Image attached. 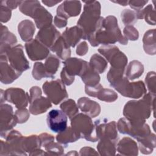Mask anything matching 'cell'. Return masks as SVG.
Wrapping results in <instances>:
<instances>
[{
  "label": "cell",
  "instance_id": "6da1fadb",
  "mask_svg": "<svg viewBox=\"0 0 156 156\" xmlns=\"http://www.w3.org/2000/svg\"><path fill=\"white\" fill-rule=\"evenodd\" d=\"M83 11L80 15L77 25L83 32V40H88L93 46L94 37L102 26L104 18L101 16V4L97 1H84Z\"/></svg>",
  "mask_w": 156,
  "mask_h": 156
},
{
  "label": "cell",
  "instance_id": "7a4b0ae2",
  "mask_svg": "<svg viewBox=\"0 0 156 156\" xmlns=\"http://www.w3.org/2000/svg\"><path fill=\"white\" fill-rule=\"evenodd\" d=\"M155 95L150 93H146L140 100L128 101L123 108L125 118L133 122H144L151 112H155Z\"/></svg>",
  "mask_w": 156,
  "mask_h": 156
},
{
  "label": "cell",
  "instance_id": "3957f363",
  "mask_svg": "<svg viewBox=\"0 0 156 156\" xmlns=\"http://www.w3.org/2000/svg\"><path fill=\"white\" fill-rule=\"evenodd\" d=\"M126 45L128 40L122 35L121 31L118 25V20L115 16L109 15L104 18L103 23L100 28L96 32L94 37L93 47L99 44L108 45L116 42Z\"/></svg>",
  "mask_w": 156,
  "mask_h": 156
},
{
  "label": "cell",
  "instance_id": "277c9868",
  "mask_svg": "<svg viewBox=\"0 0 156 156\" xmlns=\"http://www.w3.org/2000/svg\"><path fill=\"white\" fill-rule=\"evenodd\" d=\"M122 96L129 98L138 99L147 93L146 87L142 80L130 82L125 75L110 83Z\"/></svg>",
  "mask_w": 156,
  "mask_h": 156
},
{
  "label": "cell",
  "instance_id": "5b68a950",
  "mask_svg": "<svg viewBox=\"0 0 156 156\" xmlns=\"http://www.w3.org/2000/svg\"><path fill=\"white\" fill-rule=\"evenodd\" d=\"M71 127L80 134L81 138L91 142L99 140L96 135L95 126L93 123L91 118L85 113H77L71 118Z\"/></svg>",
  "mask_w": 156,
  "mask_h": 156
},
{
  "label": "cell",
  "instance_id": "8992f818",
  "mask_svg": "<svg viewBox=\"0 0 156 156\" xmlns=\"http://www.w3.org/2000/svg\"><path fill=\"white\" fill-rule=\"evenodd\" d=\"M23 137L16 130L8 132L4 138L5 141H0V155H27L22 147Z\"/></svg>",
  "mask_w": 156,
  "mask_h": 156
},
{
  "label": "cell",
  "instance_id": "52a82bcc",
  "mask_svg": "<svg viewBox=\"0 0 156 156\" xmlns=\"http://www.w3.org/2000/svg\"><path fill=\"white\" fill-rule=\"evenodd\" d=\"M118 130L122 134H127L137 141L144 138L151 133L149 126L144 122H133L125 118H120L117 123Z\"/></svg>",
  "mask_w": 156,
  "mask_h": 156
},
{
  "label": "cell",
  "instance_id": "ba28073f",
  "mask_svg": "<svg viewBox=\"0 0 156 156\" xmlns=\"http://www.w3.org/2000/svg\"><path fill=\"white\" fill-rule=\"evenodd\" d=\"M8 63L17 71L23 73L30 68L29 61L25 57L23 51V46L20 44H16L3 53Z\"/></svg>",
  "mask_w": 156,
  "mask_h": 156
},
{
  "label": "cell",
  "instance_id": "9c48e42d",
  "mask_svg": "<svg viewBox=\"0 0 156 156\" xmlns=\"http://www.w3.org/2000/svg\"><path fill=\"white\" fill-rule=\"evenodd\" d=\"M98 52L110 63L111 67L116 69H125L127 64V56L115 45H102Z\"/></svg>",
  "mask_w": 156,
  "mask_h": 156
},
{
  "label": "cell",
  "instance_id": "30bf717a",
  "mask_svg": "<svg viewBox=\"0 0 156 156\" xmlns=\"http://www.w3.org/2000/svg\"><path fill=\"white\" fill-rule=\"evenodd\" d=\"M42 88L44 93L54 105H58L68 98L65 84L60 79L46 81Z\"/></svg>",
  "mask_w": 156,
  "mask_h": 156
},
{
  "label": "cell",
  "instance_id": "8fae6325",
  "mask_svg": "<svg viewBox=\"0 0 156 156\" xmlns=\"http://www.w3.org/2000/svg\"><path fill=\"white\" fill-rule=\"evenodd\" d=\"M96 136L99 140L108 139L118 141L117 124L115 121L108 122L107 119H99L94 121Z\"/></svg>",
  "mask_w": 156,
  "mask_h": 156
},
{
  "label": "cell",
  "instance_id": "7c38bea8",
  "mask_svg": "<svg viewBox=\"0 0 156 156\" xmlns=\"http://www.w3.org/2000/svg\"><path fill=\"white\" fill-rule=\"evenodd\" d=\"M17 121L12 105L7 104L0 105V135L5 138L6 135L15 127Z\"/></svg>",
  "mask_w": 156,
  "mask_h": 156
},
{
  "label": "cell",
  "instance_id": "4fadbf2b",
  "mask_svg": "<svg viewBox=\"0 0 156 156\" xmlns=\"http://www.w3.org/2000/svg\"><path fill=\"white\" fill-rule=\"evenodd\" d=\"M5 101L12 103L18 108H23L29 102V94L20 88H9L4 91Z\"/></svg>",
  "mask_w": 156,
  "mask_h": 156
},
{
  "label": "cell",
  "instance_id": "5bb4252c",
  "mask_svg": "<svg viewBox=\"0 0 156 156\" xmlns=\"http://www.w3.org/2000/svg\"><path fill=\"white\" fill-rule=\"evenodd\" d=\"M46 121L49 129L55 133H60L67 128V116L60 110L52 109L49 111Z\"/></svg>",
  "mask_w": 156,
  "mask_h": 156
},
{
  "label": "cell",
  "instance_id": "9a60e30c",
  "mask_svg": "<svg viewBox=\"0 0 156 156\" xmlns=\"http://www.w3.org/2000/svg\"><path fill=\"white\" fill-rule=\"evenodd\" d=\"M25 49L29 58L32 61L45 59L50 54L49 48L35 38L26 42Z\"/></svg>",
  "mask_w": 156,
  "mask_h": 156
},
{
  "label": "cell",
  "instance_id": "2e32d148",
  "mask_svg": "<svg viewBox=\"0 0 156 156\" xmlns=\"http://www.w3.org/2000/svg\"><path fill=\"white\" fill-rule=\"evenodd\" d=\"M85 91L88 96L107 102H112L118 99V94L115 91L110 88H105L100 83L93 87L85 85Z\"/></svg>",
  "mask_w": 156,
  "mask_h": 156
},
{
  "label": "cell",
  "instance_id": "e0dca14e",
  "mask_svg": "<svg viewBox=\"0 0 156 156\" xmlns=\"http://www.w3.org/2000/svg\"><path fill=\"white\" fill-rule=\"evenodd\" d=\"M63 69L70 76L81 77L89 67V63L77 57H69L63 62Z\"/></svg>",
  "mask_w": 156,
  "mask_h": 156
},
{
  "label": "cell",
  "instance_id": "ac0fdd59",
  "mask_svg": "<svg viewBox=\"0 0 156 156\" xmlns=\"http://www.w3.org/2000/svg\"><path fill=\"white\" fill-rule=\"evenodd\" d=\"M7 62L3 54H0V80L4 84H9L17 79L21 75Z\"/></svg>",
  "mask_w": 156,
  "mask_h": 156
},
{
  "label": "cell",
  "instance_id": "d6986e66",
  "mask_svg": "<svg viewBox=\"0 0 156 156\" xmlns=\"http://www.w3.org/2000/svg\"><path fill=\"white\" fill-rule=\"evenodd\" d=\"M60 36V32L52 24L40 29L35 37V39L50 49Z\"/></svg>",
  "mask_w": 156,
  "mask_h": 156
},
{
  "label": "cell",
  "instance_id": "ffe728a7",
  "mask_svg": "<svg viewBox=\"0 0 156 156\" xmlns=\"http://www.w3.org/2000/svg\"><path fill=\"white\" fill-rule=\"evenodd\" d=\"M34 21L37 27L39 29L52 25L53 17L43 6L39 2L34 8L30 16Z\"/></svg>",
  "mask_w": 156,
  "mask_h": 156
},
{
  "label": "cell",
  "instance_id": "44dd1931",
  "mask_svg": "<svg viewBox=\"0 0 156 156\" xmlns=\"http://www.w3.org/2000/svg\"><path fill=\"white\" fill-rule=\"evenodd\" d=\"M82 4L79 1H64L57 8V15L68 19L79 15Z\"/></svg>",
  "mask_w": 156,
  "mask_h": 156
},
{
  "label": "cell",
  "instance_id": "7402d4cb",
  "mask_svg": "<svg viewBox=\"0 0 156 156\" xmlns=\"http://www.w3.org/2000/svg\"><path fill=\"white\" fill-rule=\"evenodd\" d=\"M79 108L91 118L98 116L101 113L100 105L94 101L87 97H82L77 101Z\"/></svg>",
  "mask_w": 156,
  "mask_h": 156
},
{
  "label": "cell",
  "instance_id": "603a6c76",
  "mask_svg": "<svg viewBox=\"0 0 156 156\" xmlns=\"http://www.w3.org/2000/svg\"><path fill=\"white\" fill-rule=\"evenodd\" d=\"M116 151L122 155H137L138 146L136 141L129 137H124L116 144Z\"/></svg>",
  "mask_w": 156,
  "mask_h": 156
},
{
  "label": "cell",
  "instance_id": "cb8c5ba5",
  "mask_svg": "<svg viewBox=\"0 0 156 156\" xmlns=\"http://www.w3.org/2000/svg\"><path fill=\"white\" fill-rule=\"evenodd\" d=\"M62 37L68 46L74 48L83 38V32L78 26H75L66 28Z\"/></svg>",
  "mask_w": 156,
  "mask_h": 156
},
{
  "label": "cell",
  "instance_id": "d4e9b609",
  "mask_svg": "<svg viewBox=\"0 0 156 156\" xmlns=\"http://www.w3.org/2000/svg\"><path fill=\"white\" fill-rule=\"evenodd\" d=\"M17 43L16 37L8 30V28L1 24L0 54L15 46Z\"/></svg>",
  "mask_w": 156,
  "mask_h": 156
},
{
  "label": "cell",
  "instance_id": "484cf974",
  "mask_svg": "<svg viewBox=\"0 0 156 156\" xmlns=\"http://www.w3.org/2000/svg\"><path fill=\"white\" fill-rule=\"evenodd\" d=\"M18 32L22 40L28 42L33 39L35 32V24L31 20H23L18 24Z\"/></svg>",
  "mask_w": 156,
  "mask_h": 156
},
{
  "label": "cell",
  "instance_id": "4316f807",
  "mask_svg": "<svg viewBox=\"0 0 156 156\" xmlns=\"http://www.w3.org/2000/svg\"><path fill=\"white\" fill-rule=\"evenodd\" d=\"M51 107V101L48 98L41 96L30 103L29 112L34 115H38L45 113Z\"/></svg>",
  "mask_w": 156,
  "mask_h": 156
},
{
  "label": "cell",
  "instance_id": "83f0119b",
  "mask_svg": "<svg viewBox=\"0 0 156 156\" xmlns=\"http://www.w3.org/2000/svg\"><path fill=\"white\" fill-rule=\"evenodd\" d=\"M55 138L58 143L66 147L69 143L75 142L81 137L80 134L71 127H67L65 130L58 133Z\"/></svg>",
  "mask_w": 156,
  "mask_h": 156
},
{
  "label": "cell",
  "instance_id": "f1b7e54d",
  "mask_svg": "<svg viewBox=\"0 0 156 156\" xmlns=\"http://www.w3.org/2000/svg\"><path fill=\"white\" fill-rule=\"evenodd\" d=\"M144 72V66L142 63L138 60L131 61L126 66L124 75L129 80H133L139 78L142 76Z\"/></svg>",
  "mask_w": 156,
  "mask_h": 156
},
{
  "label": "cell",
  "instance_id": "f546056e",
  "mask_svg": "<svg viewBox=\"0 0 156 156\" xmlns=\"http://www.w3.org/2000/svg\"><path fill=\"white\" fill-rule=\"evenodd\" d=\"M56 55L62 60H66L71 56V49L65 42L62 35L58 38L54 45L50 48Z\"/></svg>",
  "mask_w": 156,
  "mask_h": 156
},
{
  "label": "cell",
  "instance_id": "4dcf8cb0",
  "mask_svg": "<svg viewBox=\"0 0 156 156\" xmlns=\"http://www.w3.org/2000/svg\"><path fill=\"white\" fill-rule=\"evenodd\" d=\"M41 147V143L39 136L36 135H32L23 137L22 147L23 151L27 155H30L37 149H40Z\"/></svg>",
  "mask_w": 156,
  "mask_h": 156
},
{
  "label": "cell",
  "instance_id": "1f68e13d",
  "mask_svg": "<svg viewBox=\"0 0 156 156\" xmlns=\"http://www.w3.org/2000/svg\"><path fill=\"white\" fill-rule=\"evenodd\" d=\"M117 141L108 139L100 140L97 145V150L99 155L107 156L115 155Z\"/></svg>",
  "mask_w": 156,
  "mask_h": 156
},
{
  "label": "cell",
  "instance_id": "d6a6232c",
  "mask_svg": "<svg viewBox=\"0 0 156 156\" xmlns=\"http://www.w3.org/2000/svg\"><path fill=\"white\" fill-rule=\"evenodd\" d=\"M155 32V29H149L145 32L143 38L144 51L149 55H155L156 53Z\"/></svg>",
  "mask_w": 156,
  "mask_h": 156
},
{
  "label": "cell",
  "instance_id": "836d02e7",
  "mask_svg": "<svg viewBox=\"0 0 156 156\" xmlns=\"http://www.w3.org/2000/svg\"><path fill=\"white\" fill-rule=\"evenodd\" d=\"M138 149L143 154H150L156 146L155 135L151 133L149 135L138 141Z\"/></svg>",
  "mask_w": 156,
  "mask_h": 156
},
{
  "label": "cell",
  "instance_id": "e575fe53",
  "mask_svg": "<svg viewBox=\"0 0 156 156\" xmlns=\"http://www.w3.org/2000/svg\"><path fill=\"white\" fill-rule=\"evenodd\" d=\"M137 19H144L149 25H155V11L152 4H149L140 10L135 11Z\"/></svg>",
  "mask_w": 156,
  "mask_h": 156
},
{
  "label": "cell",
  "instance_id": "d590c367",
  "mask_svg": "<svg viewBox=\"0 0 156 156\" xmlns=\"http://www.w3.org/2000/svg\"><path fill=\"white\" fill-rule=\"evenodd\" d=\"M60 60L58 57L52 54H49L46 58L44 63L45 69L48 76V78H54L58 68L60 66Z\"/></svg>",
  "mask_w": 156,
  "mask_h": 156
},
{
  "label": "cell",
  "instance_id": "8d00e7d4",
  "mask_svg": "<svg viewBox=\"0 0 156 156\" xmlns=\"http://www.w3.org/2000/svg\"><path fill=\"white\" fill-rule=\"evenodd\" d=\"M90 66L99 74L103 73L107 67V60L100 54H93L90 60Z\"/></svg>",
  "mask_w": 156,
  "mask_h": 156
},
{
  "label": "cell",
  "instance_id": "74e56055",
  "mask_svg": "<svg viewBox=\"0 0 156 156\" xmlns=\"http://www.w3.org/2000/svg\"><path fill=\"white\" fill-rule=\"evenodd\" d=\"M80 77L85 85L88 87L96 86L99 83L101 79L99 73L93 70L90 65L87 70Z\"/></svg>",
  "mask_w": 156,
  "mask_h": 156
},
{
  "label": "cell",
  "instance_id": "f35d334b",
  "mask_svg": "<svg viewBox=\"0 0 156 156\" xmlns=\"http://www.w3.org/2000/svg\"><path fill=\"white\" fill-rule=\"evenodd\" d=\"M60 107L61 110L71 119L79 112V107L73 99H69L63 102Z\"/></svg>",
  "mask_w": 156,
  "mask_h": 156
},
{
  "label": "cell",
  "instance_id": "ab89813d",
  "mask_svg": "<svg viewBox=\"0 0 156 156\" xmlns=\"http://www.w3.org/2000/svg\"><path fill=\"white\" fill-rule=\"evenodd\" d=\"M45 148L47 155H62L64 154V147L59 143L51 141L46 144Z\"/></svg>",
  "mask_w": 156,
  "mask_h": 156
},
{
  "label": "cell",
  "instance_id": "60d3db41",
  "mask_svg": "<svg viewBox=\"0 0 156 156\" xmlns=\"http://www.w3.org/2000/svg\"><path fill=\"white\" fill-rule=\"evenodd\" d=\"M121 18L125 26H133L138 20L136 12L130 9H124L121 12Z\"/></svg>",
  "mask_w": 156,
  "mask_h": 156
},
{
  "label": "cell",
  "instance_id": "b9f144b4",
  "mask_svg": "<svg viewBox=\"0 0 156 156\" xmlns=\"http://www.w3.org/2000/svg\"><path fill=\"white\" fill-rule=\"evenodd\" d=\"M32 75L33 77L37 80H41L44 77H48L44 64L40 62L34 63L32 71Z\"/></svg>",
  "mask_w": 156,
  "mask_h": 156
},
{
  "label": "cell",
  "instance_id": "7bdbcfd3",
  "mask_svg": "<svg viewBox=\"0 0 156 156\" xmlns=\"http://www.w3.org/2000/svg\"><path fill=\"white\" fill-rule=\"evenodd\" d=\"M39 2L38 1H22L19 6V10L23 14L30 16L34 8Z\"/></svg>",
  "mask_w": 156,
  "mask_h": 156
},
{
  "label": "cell",
  "instance_id": "ee69618b",
  "mask_svg": "<svg viewBox=\"0 0 156 156\" xmlns=\"http://www.w3.org/2000/svg\"><path fill=\"white\" fill-rule=\"evenodd\" d=\"M155 73L154 71L149 72L145 78V83L149 90V93L155 95Z\"/></svg>",
  "mask_w": 156,
  "mask_h": 156
},
{
  "label": "cell",
  "instance_id": "f6af8a7d",
  "mask_svg": "<svg viewBox=\"0 0 156 156\" xmlns=\"http://www.w3.org/2000/svg\"><path fill=\"white\" fill-rule=\"evenodd\" d=\"M123 33L127 40L135 41L139 38L138 31L133 26H126L123 30Z\"/></svg>",
  "mask_w": 156,
  "mask_h": 156
},
{
  "label": "cell",
  "instance_id": "bcb514c9",
  "mask_svg": "<svg viewBox=\"0 0 156 156\" xmlns=\"http://www.w3.org/2000/svg\"><path fill=\"white\" fill-rule=\"evenodd\" d=\"M15 116L18 123L23 124L26 122L30 117V112L26 108H20L15 111Z\"/></svg>",
  "mask_w": 156,
  "mask_h": 156
},
{
  "label": "cell",
  "instance_id": "7dc6e473",
  "mask_svg": "<svg viewBox=\"0 0 156 156\" xmlns=\"http://www.w3.org/2000/svg\"><path fill=\"white\" fill-rule=\"evenodd\" d=\"M12 16V10L5 5L1 3V15L0 20L1 23L8 22Z\"/></svg>",
  "mask_w": 156,
  "mask_h": 156
},
{
  "label": "cell",
  "instance_id": "c3c4849f",
  "mask_svg": "<svg viewBox=\"0 0 156 156\" xmlns=\"http://www.w3.org/2000/svg\"><path fill=\"white\" fill-rule=\"evenodd\" d=\"M42 91L38 86L32 87L29 90V103H31L35 99L41 96Z\"/></svg>",
  "mask_w": 156,
  "mask_h": 156
},
{
  "label": "cell",
  "instance_id": "681fc988",
  "mask_svg": "<svg viewBox=\"0 0 156 156\" xmlns=\"http://www.w3.org/2000/svg\"><path fill=\"white\" fill-rule=\"evenodd\" d=\"M147 2L148 1H129L128 4L134 11H138L141 10Z\"/></svg>",
  "mask_w": 156,
  "mask_h": 156
},
{
  "label": "cell",
  "instance_id": "f907efd6",
  "mask_svg": "<svg viewBox=\"0 0 156 156\" xmlns=\"http://www.w3.org/2000/svg\"><path fill=\"white\" fill-rule=\"evenodd\" d=\"M60 77L62 82L66 85H71L74 82L75 79V77L69 76L63 69H62L60 73Z\"/></svg>",
  "mask_w": 156,
  "mask_h": 156
},
{
  "label": "cell",
  "instance_id": "816d5d0a",
  "mask_svg": "<svg viewBox=\"0 0 156 156\" xmlns=\"http://www.w3.org/2000/svg\"><path fill=\"white\" fill-rule=\"evenodd\" d=\"M88 51V46L87 44V43L83 41L77 45V49H76V54L78 55L83 56L87 54Z\"/></svg>",
  "mask_w": 156,
  "mask_h": 156
},
{
  "label": "cell",
  "instance_id": "f5cc1de1",
  "mask_svg": "<svg viewBox=\"0 0 156 156\" xmlns=\"http://www.w3.org/2000/svg\"><path fill=\"white\" fill-rule=\"evenodd\" d=\"M38 136L40 139L42 147H44L46 144L54 141V136L51 134H48L46 133H41Z\"/></svg>",
  "mask_w": 156,
  "mask_h": 156
},
{
  "label": "cell",
  "instance_id": "db71d44e",
  "mask_svg": "<svg viewBox=\"0 0 156 156\" xmlns=\"http://www.w3.org/2000/svg\"><path fill=\"white\" fill-rule=\"evenodd\" d=\"M54 25L58 28H63L66 26L68 21L66 19L56 15L54 19Z\"/></svg>",
  "mask_w": 156,
  "mask_h": 156
},
{
  "label": "cell",
  "instance_id": "11a10c76",
  "mask_svg": "<svg viewBox=\"0 0 156 156\" xmlns=\"http://www.w3.org/2000/svg\"><path fill=\"white\" fill-rule=\"evenodd\" d=\"M79 155H99V154L93 148L85 146L80 149Z\"/></svg>",
  "mask_w": 156,
  "mask_h": 156
},
{
  "label": "cell",
  "instance_id": "9f6ffc18",
  "mask_svg": "<svg viewBox=\"0 0 156 156\" xmlns=\"http://www.w3.org/2000/svg\"><path fill=\"white\" fill-rule=\"evenodd\" d=\"M22 1H2L1 4L5 5L10 9H15L21 4Z\"/></svg>",
  "mask_w": 156,
  "mask_h": 156
},
{
  "label": "cell",
  "instance_id": "6f0895ef",
  "mask_svg": "<svg viewBox=\"0 0 156 156\" xmlns=\"http://www.w3.org/2000/svg\"><path fill=\"white\" fill-rule=\"evenodd\" d=\"M60 1H42L41 2L48 7H52L60 2Z\"/></svg>",
  "mask_w": 156,
  "mask_h": 156
},
{
  "label": "cell",
  "instance_id": "680465c9",
  "mask_svg": "<svg viewBox=\"0 0 156 156\" xmlns=\"http://www.w3.org/2000/svg\"><path fill=\"white\" fill-rule=\"evenodd\" d=\"M112 2H115V3H118V4H120L121 5L126 6V5H128L129 1H112Z\"/></svg>",
  "mask_w": 156,
  "mask_h": 156
},
{
  "label": "cell",
  "instance_id": "91938a15",
  "mask_svg": "<svg viewBox=\"0 0 156 156\" xmlns=\"http://www.w3.org/2000/svg\"><path fill=\"white\" fill-rule=\"evenodd\" d=\"M78 155L79 154L76 151H70V152H68L66 155Z\"/></svg>",
  "mask_w": 156,
  "mask_h": 156
}]
</instances>
